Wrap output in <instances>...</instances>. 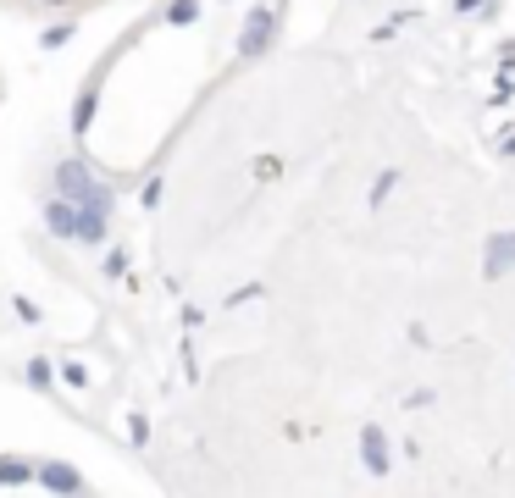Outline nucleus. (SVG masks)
Here are the masks:
<instances>
[{
  "instance_id": "nucleus-2",
  "label": "nucleus",
  "mask_w": 515,
  "mask_h": 498,
  "mask_svg": "<svg viewBox=\"0 0 515 498\" xmlns=\"http://www.w3.org/2000/svg\"><path fill=\"white\" fill-rule=\"evenodd\" d=\"M28 6H45V12H84V6H111V0H28Z\"/></svg>"
},
{
  "instance_id": "nucleus-3",
  "label": "nucleus",
  "mask_w": 515,
  "mask_h": 498,
  "mask_svg": "<svg viewBox=\"0 0 515 498\" xmlns=\"http://www.w3.org/2000/svg\"><path fill=\"white\" fill-rule=\"evenodd\" d=\"M0 482H6V487L28 482V465H23V460H0Z\"/></svg>"
},
{
  "instance_id": "nucleus-1",
  "label": "nucleus",
  "mask_w": 515,
  "mask_h": 498,
  "mask_svg": "<svg viewBox=\"0 0 515 498\" xmlns=\"http://www.w3.org/2000/svg\"><path fill=\"white\" fill-rule=\"evenodd\" d=\"M45 487H56V493H78V471H67V465H45Z\"/></svg>"
},
{
  "instance_id": "nucleus-4",
  "label": "nucleus",
  "mask_w": 515,
  "mask_h": 498,
  "mask_svg": "<svg viewBox=\"0 0 515 498\" xmlns=\"http://www.w3.org/2000/svg\"><path fill=\"white\" fill-rule=\"evenodd\" d=\"M366 460H372V471H383V438L377 432H366Z\"/></svg>"
}]
</instances>
